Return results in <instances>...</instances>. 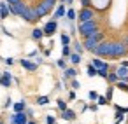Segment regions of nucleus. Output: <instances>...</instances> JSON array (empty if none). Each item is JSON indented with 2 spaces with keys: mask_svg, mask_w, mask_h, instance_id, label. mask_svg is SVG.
I'll use <instances>...</instances> for the list:
<instances>
[{
  "mask_svg": "<svg viewBox=\"0 0 128 124\" xmlns=\"http://www.w3.org/2000/svg\"><path fill=\"white\" fill-rule=\"evenodd\" d=\"M77 32H79L84 39H88V37H91V35H95V33L98 32V25H96V21H95V19L86 21V23H79Z\"/></svg>",
  "mask_w": 128,
  "mask_h": 124,
  "instance_id": "nucleus-1",
  "label": "nucleus"
},
{
  "mask_svg": "<svg viewBox=\"0 0 128 124\" xmlns=\"http://www.w3.org/2000/svg\"><path fill=\"white\" fill-rule=\"evenodd\" d=\"M95 56H105V58H112L114 54V42H100L93 51H91Z\"/></svg>",
  "mask_w": 128,
  "mask_h": 124,
  "instance_id": "nucleus-2",
  "label": "nucleus"
},
{
  "mask_svg": "<svg viewBox=\"0 0 128 124\" xmlns=\"http://www.w3.org/2000/svg\"><path fill=\"white\" fill-rule=\"evenodd\" d=\"M104 40V32H96L95 35H91V37H88V39H84V49H88V51H93L100 42Z\"/></svg>",
  "mask_w": 128,
  "mask_h": 124,
  "instance_id": "nucleus-3",
  "label": "nucleus"
},
{
  "mask_svg": "<svg viewBox=\"0 0 128 124\" xmlns=\"http://www.w3.org/2000/svg\"><path fill=\"white\" fill-rule=\"evenodd\" d=\"M93 18H95V11H93V9H90V7H86V9H81V11L77 12V19H79V23L91 21Z\"/></svg>",
  "mask_w": 128,
  "mask_h": 124,
  "instance_id": "nucleus-4",
  "label": "nucleus"
},
{
  "mask_svg": "<svg viewBox=\"0 0 128 124\" xmlns=\"http://www.w3.org/2000/svg\"><path fill=\"white\" fill-rule=\"evenodd\" d=\"M42 30H44V37H53V35L56 33V30H58V21H56V19L48 21Z\"/></svg>",
  "mask_w": 128,
  "mask_h": 124,
  "instance_id": "nucleus-5",
  "label": "nucleus"
},
{
  "mask_svg": "<svg viewBox=\"0 0 128 124\" xmlns=\"http://www.w3.org/2000/svg\"><path fill=\"white\" fill-rule=\"evenodd\" d=\"M21 18H23L26 23H35V21H39V19H40V18L37 16V12H35V9H34V7H28V9L23 12V16H21Z\"/></svg>",
  "mask_w": 128,
  "mask_h": 124,
  "instance_id": "nucleus-6",
  "label": "nucleus"
},
{
  "mask_svg": "<svg viewBox=\"0 0 128 124\" xmlns=\"http://www.w3.org/2000/svg\"><path fill=\"white\" fill-rule=\"evenodd\" d=\"M124 54H128V46H126V44L114 42V54H112V58H121V56H124Z\"/></svg>",
  "mask_w": 128,
  "mask_h": 124,
  "instance_id": "nucleus-7",
  "label": "nucleus"
},
{
  "mask_svg": "<svg viewBox=\"0 0 128 124\" xmlns=\"http://www.w3.org/2000/svg\"><path fill=\"white\" fill-rule=\"evenodd\" d=\"M9 122H11V124H28V115H26L25 112L14 114V115H11Z\"/></svg>",
  "mask_w": 128,
  "mask_h": 124,
  "instance_id": "nucleus-8",
  "label": "nucleus"
},
{
  "mask_svg": "<svg viewBox=\"0 0 128 124\" xmlns=\"http://www.w3.org/2000/svg\"><path fill=\"white\" fill-rule=\"evenodd\" d=\"M91 65H93L96 70H109V68H110V65H109V63H105V61H102L100 58H93Z\"/></svg>",
  "mask_w": 128,
  "mask_h": 124,
  "instance_id": "nucleus-9",
  "label": "nucleus"
},
{
  "mask_svg": "<svg viewBox=\"0 0 128 124\" xmlns=\"http://www.w3.org/2000/svg\"><path fill=\"white\" fill-rule=\"evenodd\" d=\"M67 16V9H65V4H60L58 7H56V11H54V14H53V19H60V18H65Z\"/></svg>",
  "mask_w": 128,
  "mask_h": 124,
  "instance_id": "nucleus-10",
  "label": "nucleus"
},
{
  "mask_svg": "<svg viewBox=\"0 0 128 124\" xmlns=\"http://www.w3.org/2000/svg\"><path fill=\"white\" fill-rule=\"evenodd\" d=\"M20 65L25 70H28V72H35L37 70V63H32L30 60H20Z\"/></svg>",
  "mask_w": 128,
  "mask_h": 124,
  "instance_id": "nucleus-11",
  "label": "nucleus"
},
{
  "mask_svg": "<svg viewBox=\"0 0 128 124\" xmlns=\"http://www.w3.org/2000/svg\"><path fill=\"white\" fill-rule=\"evenodd\" d=\"M11 82H12V73H9V72H2V79H0V84H2L4 87H9Z\"/></svg>",
  "mask_w": 128,
  "mask_h": 124,
  "instance_id": "nucleus-12",
  "label": "nucleus"
},
{
  "mask_svg": "<svg viewBox=\"0 0 128 124\" xmlns=\"http://www.w3.org/2000/svg\"><path fill=\"white\" fill-rule=\"evenodd\" d=\"M76 77H77V70H76L74 66H68V68L63 70V80H67V79H76Z\"/></svg>",
  "mask_w": 128,
  "mask_h": 124,
  "instance_id": "nucleus-13",
  "label": "nucleus"
},
{
  "mask_svg": "<svg viewBox=\"0 0 128 124\" xmlns=\"http://www.w3.org/2000/svg\"><path fill=\"white\" fill-rule=\"evenodd\" d=\"M9 4L7 2H0V19H6L9 16Z\"/></svg>",
  "mask_w": 128,
  "mask_h": 124,
  "instance_id": "nucleus-14",
  "label": "nucleus"
},
{
  "mask_svg": "<svg viewBox=\"0 0 128 124\" xmlns=\"http://www.w3.org/2000/svg\"><path fill=\"white\" fill-rule=\"evenodd\" d=\"M12 110H14V114H20V112H25L26 110V101H16L14 105H12Z\"/></svg>",
  "mask_w": 128,
  "mask_h": 124,
  "instance_id": "nucleus-15",
  "label": "nucleus"
},
{
  "mask_svg": "<svg viewBox=\"0 0 128 124\" xmlns=\"http://www.w3.org/2000/svg\"><path fill=\"white\" fill-rule=\"evenodd\" d=\"M60 117H62V119H65V121H76V117H77V115H76V112H74V110L67 108L65 112H62V115H60Z\"/></svg>",
  "mask_w": 128,
  "mask_h": 124,
  "instance_id": "nucleus-16",
  "label": "nucleus"
},
{
  "mask_svg": "<svg viewBox=\"0 0 128 124\" xmlns=\"http://www.w3.org/2000/svg\"><path fill=\"white\" fill-rule=\"evenodd\" d=\"M42 37H44V30L42 28H35L32 32V39L34 40H42Z\"/></svg>",
  "mask_w": 128,
  "mask_h": 124,
  "instance_id": "nucleus-17",
  "label": "nucleus"
},
{
  "mask_svg": "<svg viewBox=\"0 0 128 124\" xmlns=\"http://www.w3.org/2000/svg\"><path fill=\"white\" fill-rule=\"evenodd\" d=\"M107 82H109V84H112V86H116V84L119 82V77H118V73H116V72H110V73L107 75Z\"/></svg>",
  "mask_w": 128,
  "mask_h": 124,
  "instance_id": "nucleus-18",
  "label": "nucleus"
},
{
  "mask_svg": "<svg viewBox=\"0 0 128 124\" xmlns=\"http://www.w3.org/2000/svg\"><path fill=\"white\" fill-rule=\"evenodd\" d=\"M68 21H74V19H77V12H76V9H67V16H65Z\"/></svg>",
  "mask_w": 128,
  "mask_h": 124,
  "instance_id": "nucleus-19",
  "label": "nucleus"
},
{
  "mask_svg": "<svg viewBox=\"0 0 128 124\" xmlns=\"http://www.w3.org/2000/svg\"><path fill=\"white\" fill-rule=\"evenodd\" d=\"M86 73H88V77H96V75H98V70L90 63V65H88V68H86Z\"/></svg>",
  "mask_w": 128,
  "mask_h": 124,
  "instance_id": "nucleus-20",
  "label": "nucleus"
},
{
  "mask_svg": "<svg viewBox=\"0 0 128 124\" xmlns=\"http://www.w3.org/2000/svg\"><path fill=\"white\" fill-rule=\"evenodd\" d=\"M68 60H70V63H72V65H79V63H81V54H77V53H72Z\"/></svg>",
  "mask_w": 128,
  "mask_h": 124,
  "instance_id": "nucleus-21",
  "label": "nucleus"
},
{
  "mask_svg": "<svg viewBox=\"0 0 128 124\" xmlns=\"http://www.w3.org/2000/svg\"><path fill=\"white\" fill-rule=\"evenodd\" d=\"M56 105H58V108H60V112H65V110L68 108V105H67V101H65V100H62V98H60V100H56Z\"/></svg>",
  "mask_w": 128,
  "mask_h": 124,
  "instance_id": "nucleus-22",
  "label": "nucleus"
},
{
  "mask_svg": "<svg viewBox=\"0 0 128 124\" xmlns=\"http://www.w3.org/2000/svg\"><path fill=\"white\" fill-rule=\"evenodd\" d=\"M74 53L82 54V53H84V46H82L81 42H74Z\"/></svg>",
  "mask_w": 128,
  "mask_h": 124,
  "instance_id": "nucleus-23",
  "label": "nucleus"
},
{
  "mask_svg": "<svg viewBox=\"0 0 128 124\" xmlns=\"http://www.w3.org/2000/svg\"><path fill=\"white\" fill-rule=\"evenodd\" d=\"M70 54H72L70 46H63V47H62V56H63V58H70Z\"/></svg>",
  "mask_w": 128,
  "mask_h": 124,
  "instance_id": "nucleus-24",
  "label": "nucleus"
},
{
  "mask_svg": "<svg viewBox=\"0 0 128 124\" xmlns=\"http://www.w3.org/2000/svg\"><path fill=\"white\" fill-rule=\"evenodd\" d=\"M35 103H37V105H40V107H44V105H48V103H49V96H39Z\"/></svg>",
  "mask_w": 128,
  "mask_h": 124,
  "instance_id": "nucleus-25",
  "label": "nucleus"
},
{
  "mask_svg": "<svg viewBox=\"0 0 128 124\" xmlns=\"http://www.w3.org/2000/svg\"><path fill=\"white\" fill-rule=\"evenodd\" d=\"M60 40H62V44L63 46H70V35H67V33H62V37H60Z\"/></svg>",
  "mask_w": 128,
  "mask_h": 124,
  "instance_id": "nucleus-26",
  "label": "nucleus"
},
{
  "mask_svg": "<svg viewBox=\"0 0 128 124\" xmlns=\"http://www.w3.org/2000/svg\"><path fill=\"white\" fill-rule=\"evenodd\" d=\"M114 87H116V86H112V84H110V86L107 87V93H105V98H107L109 101L112 100V94H114Z\"/></svg>",
  "mask_w": 128,
  "mask_h": 124,
  "instance_id": "nucleus-27",
  "label": "nucleus"
},
{
  "mask_svg": "<svg viewBox=\"0 0 128 124\" xmlns=\"http://www.w3.org/2000/svg\"><path fill=\"white\" fill-rule=\"evenodd\" d=\"M116 87H118V89H121V91H128V82H124V80H119V82L116 84Z\"/></svg>",
  "mask_w": 128,
  "mask_h": 124,
  "instance_id": "nucleus-28",
  "label": "nucleus"
},
{
  "mask_svg": "<svg viewBox=\"0 0 128 124\" xmlns=\"http://www.w3.org/2000/svg\"><path fill=\"white\" fill-rule=\"evenodd\" d=\"M56 65H58L60 68H63V70H65V68H68V66H67V60H65V58H60V60L56 61Z\"/></svg>",
  "mask_w": 128,
  "mask_h": 124,
  "instance_id": "nucleus-29",
  "label": "nucleus"
},
{
  "mask_svg": "<svg viewBox=\"0 0 128 124\" xmlns=\"http://www.w3.org/2000/svg\"><path fill=\"white\" fill-rule=\"evenodd\" d=\"M98 96H100V94H98L96 91H90V93H88V98H90L91 101H96V100H98Z\"/></svg>",
  "mask_w": 128,
  "mask_h": 124,
  "instance_id": "nucleus-30",
  "label": "nucleus"
},
{
  "mask_svg": "<svg viewBox=\"0 0 128 124\" xmlns=\"http://www.w3.org/2000/svg\"><path fill=\"white\" fill-rule=\"evenodd\" d=\"M96 103H98V107H102V105H107V103H109V100H107L105 96H98Z\"/></svg>",
  "mask_w": 128,
  "mask_h": 124,
  "instance_id": "nucleus-31",
  "label": "nucleus"
},
{
  "mask_svg": "<svg viewBox=\"0 0 128 124\" xmlns=\"http://www.w3.org/2000/svg\"><path fill=\"white\" fill-rule=\"evenodd\" d=\"M46 124H56V117L54 115H46Z\"/></svg>",
  "mask_w": 128,
  "mask_h": 124,
  "instance_id": "nucleus-32",
  "label": "nucleus"
},
{
  "mask_svg": "<svg viewBox=\"0 0 128 124\" xmlns=\"http://www.w3.org/2000/svg\"><path fill=\"white\" fill-rule=\"evenodd\" d=\"M70 86H72V89H79V87H81V84H79L77 79H72V80H70Z\"/></svg>",
  "mask_w": 128,
  "mask_h": 124,
  "instance_id": "nucleus-33",
  "label": "nucleus"
},
{
  "mask_svg": "<svg viewBox=\"0 0 128 124\" xmlns=\"http://www.w3.org/2000/svg\"><path fill=\"white\" fill-rule=\"evenodd\" d=\"M81 5H82V9L90 7V5H91V0H81Z\"/></svg>",
  "mask_w": 128,
  "mask_h": 124,
  "instance_id": "nucleus-34",
  "label": "nucleus"
},
{
  "mask_svg": "<svg viewBox=\"0 0 128 124\" xmlns=\"http://www.w3.org/2000/svg\"><path fill=\"white\" fill-rule=\"evenodd\" d=\"M4 63H6L7 66H11V65H14V58H6V60H4Z\"/></svg>",
  "mask_w": 128,
  "mask_h": 124,
  "instance_id": "nucleus-35",
  "label": "nucleus"
},
{
  "mask_svg": "<svg viewBox=\"0 0 128 124\" xmlns=\"http://www.w3.org/2000/svg\"><path fill=\"white\" fill-rule=\"evenodd\" d=\"M7 4L9 5H18V4H21V0H7Z\"/></svg>",
  "mask_w": 128,
  "mask_h": 124,
  "instance_id": "nucleus-36",
  "label": "nucleus"
},
{
  "mask_svg": "<svg viewBox=\"0 0 128 124\" xmlns=\"http://www.w3.org/2000/svg\"><path fill=\"white\" fill-rule=\"evenodd\" d=\"M90 110H91V112H96V110H98V103H91V105H90Z\"/></svg>",
  "mask_w": 128,
  "mask_h": 124,
  "instance_id": "nucleus-37",
  "label": "nucleus"
},
{
  "mask_svg": "<svg viewBox=\"0 0 128 124\" xmlns=\"http://www.w3.org/2000/svg\"><path fill=\"white\" fill-rule=\"evenodd\" d=\"M11 105H12V100H11V98H7V100H6V103H4V107H6V108H9Z\"/></svg>",
  "mask_w": 128,
  "mask_h": 124,
  "instance_id": "nucleus-38",
  "label": "nucleus"
},
{
  "mask_svg": "<svg viewBox=\"0 0 128 124\" xmlns=\"http://www.w3.org/2000/svg\"><path fill=\"white\" fill-rule=\"evenodd\" d=\"M25 114H26V115H28V117H32V115H34V110H32V108H28V107H26V110H25Z\"/></svg>",
  "mask_w": 128,
  "mask_h": 124,
  "instance_id": "nucleus-39",
  "label": "nucleus"
},
{
  "mask_svg": "<svg viewBox=\"0 0 128 124\" xmlns=\"http://www.w3.org/2000/svg\"><path fill=\"white\" fill-rule=\"evenodd\" d=\"M119 66H124V68H128V60H123V61L119 63Z\"/></svg>",
  "mask_w": 128,
  "mask_h": 124,
  "instance_id": "nucleus-40",
  "label": "nucleus"
},
{
  "mask_svg": "<svg viewBox=\"0 0 128 124\" xmlns=\"http://www.w3.org/2000/svg\"><path fill=\"white\" fill-rule=\"evenodd\" d=\"M60 2H62V4H68V5H72V4H74V0H60Z\"/></svg>",
  "mask_w": 128,
  "mask_h": 124,
  "instance_id": "nucleus-41",
  "label": "nucleus"
},
{
  "mask_svg": "<svg viewBox=\"0 0 128 124\" xmlns=\"http://www.w3.org/2000/svg\"><path fill=\"white\" fill-rule=\"evenodd\" d=\"M68 100H76V93H74V91L68 93Z\"/></svg>",
  "mask_w": 128,
  "mask_h": 124,
  "instance_id": "nucleus-42",
  "label": "nucleus"
},
{
  "mask_svg": "<svg viewBox=\"0 0 128 124\" xmlns=\"http://www.w3.org/2000/svg\"><path fill=\"white\" fill-rule=\"evenodd\" d=\"M54 89H56V91H62V89H63V87H62V82H56V87H54Z\"/></svg>",
  "mask_w": 128,
  "mask_h": 124,
  "instance_id": "nucleus-43",
  "label": "nucleus"
},
{
  "mask_svg": "<svg viewBox=\"0 0 128 124\" xmlns=\"http://www.w3.org/2000/svg\"><path fill=\"white\" fill-rule=\"evenodd\" d=\"M28 56H30V58H35V56H37V51H32V53H30Z\"/></svg>",
  "mask_w": 128,
  "mask_h": 124,
  "instance_id": "nucleus-44",
  "label": "nucleus"
},
{
  "mask_svg": "<svg viewBox=\"0 0 128 124\" xmlns=\"http://www.w3.org/2000/svg\"><path fill=\"white\" fill-rule=\"evenodd\" d=\"M28 124H37V122L35 121H28Z\"/></svg>",
  "mask_w": 128,
  "mask_h": 124,
  "instance_id": "nucleus-45",
  "label": "nucleus"
},
{
  "mask_svg": "<svg viewBox=\"0 0 128 124\" xmlns=\"http://www.w3.org/2000/svg\"><path fill=\"white\" fill-rule=\"evenodd\" d=\"M114 124H121V122H119V121H116V122H114Z\"/></svg>",
  "mask_w": 128,
  "mask_h": 124,
  "instance_id": "nucleus-46",
  "label": "nucleus"
},
{
  "mask_svg": "<svg viewBox=\"0 0 128 124\" xmlns=\"http://www.w3.org/2000/svg\"><path fill=\"white\" fill-rule=\"evenodd\" d=\"M124 44H126V46H128V37H126V42H124Z\"/></svg>",
  "mask_w": 128,
  "mask_h": 124,
  "instance_id": "nucleus-47",
  "label": "nucleus"
},
{
  "mask_svg": "<svg viewBox=\"0 0 128 124\" xmlns=\"http://www.w3.org/2000/svg\"><path fill=\"white\" fill-rule=\"evenodd\" d=\"M124 112H126V114H128V108H124Z\"/></svg>",
  "mask_w": 128,
  "mask_h": 124,
  "instance_id": "nucleus-48",
  "label": "nucleus"
},
{
  "mask_svg": "<svg viewBox=\"0 0 128 124\" xmlns=\"http://www.w3.org/2000/svg\"><path fill=\"white\" fill-rule=\"evenodd\" d=\"M0 79H2V72H0Z\"/></svg>",
  "mask_w": 128,
  "mask_h": 124,
  "instance_id": "nucleus-49",
  "label": "nucleus"
},
{
  "mask_svg": "<svg viewBox=\"0 0 128 124\" xmlns=\"http://www.w3.org/2000/svg\"><path fill=\"white\" fill-rule=\"evenodd\" d=\"M0 124H4V122H2V121H0Z\"/></svg>",
  "mask_w": 128,
  "mask_h": 124,
  "instance_id": "nucleus-50",
  "label": "nucleus"
}]
</instances>
